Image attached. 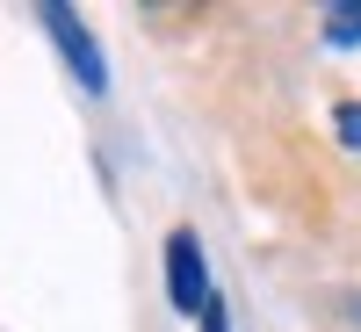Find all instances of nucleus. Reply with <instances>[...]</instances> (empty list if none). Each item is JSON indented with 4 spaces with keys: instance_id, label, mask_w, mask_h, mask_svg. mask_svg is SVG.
Instances as JSON below:
<instances>
[{
    "instance_id": "f257e3e1",
    "label": "nucleus",
    "mask_w": 361,
    "mask_h": 332,
    "mask_svg": "<svg viewBox=\"0 0 361 332\" xmlns=\"http://www.w3.org/2000/svg\"><path fill=\"white\" fill-rule=\"evenodd\" d=\"M37 22H44V37L58 44V58L73 66V80L87 87V94H102V87H109V58H102V44H94V29H87L66 0H44Z\"/></svg>"
},
{
    "instance_id": "20e7f679",
    "label": "nucleus",
    "mask_w": 361,
    "mask_h": 332,
    "mask_svg": "<svg viewBox=\"0 0 361 332\" xmlns=\"http://www.w3.org/2000/svg\"><path fill=\"white\" fill-rule=\"evenodd\" d=\"M333 130H340V145H347V152H361V102H340Z\"/></svg>"
},
{
    "instance_id": "f03ea898",
    "label": "nucleus",
    "mask_w": 361,
    "mask_h": 332,
    "mask_svg": "<svg viewBox=\"0 0 361 332\" xmlns=\"http://www.w3.org/2000/svg\"><path fill=\"white\" fill-rule=\"evenodd\" d=\"M166 296H173V311H188V318H202L209 311V260H202V238L180 224V231H166Z\"/></svg>"
},
{
    "instance_id": "423d86ee",
    "label": "nucleus",
    "mask_w": 361,
    "mask_h": 332,
    "mask_svg": "<svg viewBox=\"0 0 361 332\" xmlns=\"http://www.w3.org/2000/svg\"><path fill=\"white\" fill-rule=\"evenodd\" d=\"M354 318H361V296H354Z\"/></svg>"
},
{
    "instance_id": "39448f33",
    "label": "nucleus",
    "mask_w": 361,
    "mask_h": 332,
    "mask_svg": "<svg viewBox=\"0 0 361 332\" xmlns=\"http://www.w3.org/2000/svg\"><path fill=\"white\" fill-rule=\"evenodd\" d=\"M202 332H231V311H224V296H209V311H202Z\"/></svg>"
},
{
    "instance_id": "7ed1b4c3",
    "label": "nucleus",
    "mask_w": 361,
    "mask_h": 332,
    "mask_svg": "<svg viewBox=\"0 0 361 332\" xmlns=\"http://www.w3.org/2000/svg\"><path fill=\"white\" fill-rule=\"evenodd\" d=\"M325 44H361V0L325 8Z\"/></svg>"
}]
</instances>
